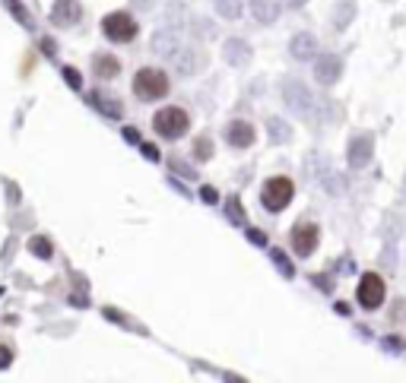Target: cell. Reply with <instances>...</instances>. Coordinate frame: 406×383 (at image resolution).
<instances>
[{
	"label": "cell",
	"mask_w": 406,
	"mask_h": 383,
	"mask_svg": "<svg viewBox=\"0 0 406 383\" xmlns=\"http://www.w3.org/2000/svg\"><path fill=\"white\" fill-rule=\"evenodd\" d=\"M289 54H292V60H315L317 57V38L311 35V32H299V35H292V41H289Z\"/></svg>",
	"instance_id": "12"
},
{
	"label": "cell",
	"mask_w": 406,
	"mask_h": 383,
	"mask_svg": "<svg viewBox=\"0 0 406 383\" xmlns=\"http://www.w3.org/2000/svg\"><path fill=\"white\" fill-rule=\"evenodd\" d=\"M89 102L98 108V111H105L108 118H121V105L114 102V98H108V95H98V92H92V95H89Z\"/></svg>",
	"instance_id": "20"
},
{
	"label": "cell",
	"mask_w": 406,
	"mask_h": 383,
	"mask_svg": "<svg viewBox=\"0 0 406 383\" xmlns=\"http://www.w3.org/2000/svg\"><path fill=\"white\" fill-rule=\"evenodd\" d=\"M10 361H13L10 348H7V346H0V368H10Z\"/></svg>",
	"instance_id": "31"
},
{
	"label": "cell",
	"mask_w": 406,
	"mask_h": 383,
	"mask_svg": "<svg viewBox=\"0 0 406 383\" xmlns=\"http://www.w3.org/2000/svg\"><path fill=\"white\" fill-rule=\"evenodd\" d=\"M343 76V57L339 54H317L315 57V80L321 86H333Z\"/></svg>",
	"instance_id": "8"
},
{
	"label": "cell",
	"mask_w": 406,
	"mask_h": 383,
	"mask_svg": "<svg viewBox=\"0 0 406 383\" xmlns=\"http://www.w3.org/2000/svg\"><path fill=\"white\" fill-rule=\"evenodd\" d=\"M283 98L295 114H311V108H315V95L301 80H286L283 83Z\"/></svg>",
	"instance_id": "5"
},
{
	"label": "cell",
	"mask_w": 406,
	"mask_h": 383,
	"mask_svg": "<svg viewBox=\"0 0 406 383\" xmlns=\"http://www.w3.org/2000/svg\"><path fill=\"white\" fill-rule=\"evenodd\" d=\"M403 184H406V178H403Z\"/></svg>",
	"instance_id": "38"
},
{
	"label": "cell",
	"mask_w": 406,
	"mask_h": 383,
	"mask_svg": "<svg viewBox=\"0 0 406 383\" xmlns=\"http://www.w3.org/2000/svg\"><path fill=\"white\" fill-rule=\"evenodd\" d=\"M273 263H276L279 270H283V276H286V279H292V276H295L292 263L286 260V254H283V250H273Z\"/></svg>",
	"instance_id": "26"
},
{
	"label": "cell",
	"mask_w": 406,
	"mask_h": 383,
	"mask_svg": "<svg viewBox=\"0 0 406 383\" xmlns=\"http://www.w3.org/2000/svg\"><path fill=\"white\" fill-rule=\"evenodd\" d=\"M194 156L203 158V162L213 156V140H210V136H200V140H197V143H194Z\"/></svg>",
	"instance_id": "24"
},
{
	"label": "cell",
	"mask_w": 406,
	"mask_h": 383,
	"mask_svg": "<svg viewBox=\"0 0 406 383\" xmlns=\"http://www.w3.org/2000/svg\"><path fill=\"white\" fill-rule=\"evenodd\" d=\"M134 95L143 98V102H152V98H166L168 95V76L162 70L143 67L134 76Z\"/></svg>",
	"instance_id": "3"
},
{
	"label": "cell",
	"mask_w": 406,
	"mask_h": 383,
	"mask_svg": "<svg viewBox=\"0 0 406 383\" xmlns=\"http://www.w3.org/2000/svg\"><path fill=\"white\" fill-rule=\"evenodd\" d=\"M83 19V7L76 0H58L51 10V23L54 26H76Z\"/></svg>",
	"instance_id": "11"
},
{
	"label": "cell",
	"mask_w": 406,
	"mask_h": 383,
	"mask_svg": "<svg viewBox=\"0 0 406 383\" xmlns=\"http://www.w3.org/2000/svg\"><path fill=\"white\" fill-rule=\"evenodd\" d=\"M152 54H159V57H175L178 54V32L175 29H159L152 32Z\"/></svg>",
	"instance_id": "13"
},
{
	"label": "cell",
	"mask_w": 406,
	"mask_h": 383,
	"mask_svg": "<svg viewBox=\"0 0 406 383\" xmlns=\"http://www.w3.org/2000/svg\"><path fill=\"white\" fill-rule=\"evenodd\" d=\"M305 3H308V0H286V7H289V10H301Z\"/></svg>",
	"instance_id": "36"
},
{
	"label": "cell",
	"mask_w": 406,
	"mask_h": 383,
	"mask_svg": "<svg viewBox=\"0 0 406 383\" xmlns=\"http://www.w3.org/2000/svg\"><path fill=\"white\" fill-rule=\"evenodd\" d=\"M140 152H143V158H150V162H159V158H162L152 143H140Z\"/></svg>",
	"instance_id": "29"
},
{
	"label": "cell",
	"mask_w": 406,
	"mask_h": 383,
	"mask_svg": "<svg viewBox=\"0 0 406 383\" xmlns=\"http://www.w3.org/2000/svg\"><path fill=\"white\" fill-rule=\"evenodd\" d=\"M3 7L10 10V13L16 16V23L19 26H26V29H32V16H29V10L19 3V0H3Z\"/></svg>",
	"instance_id": "22"
},
{
	"label": "cell",
	"mask_w": 406,
	"mask_h": 383,
	"mask_svg": "<svg viewBox=\"0 0 406 383\" xmlns=\"http://www.w3.org/2000/svg\"><path fill=\"white\" fill-rule=\"evenodd\" d=\"M267 127H270V140H273V143H289V140H292V127H289L286 120L270 118V120H267Z\"/></svg>",
	"instance_id": "19"
},
{
	"label": "cell",
	"mask_w": 406,
	"mask_h": 383,
	"mask_svg": "<svg viewBox=\"0 0 406 383\" xmlns=\"http://www.w3.org/2000/svg\"><path fill=\"white\" fill-rule=\"evenodd\" d=\"M381 301H384V279L378 272H365L359 282V304L365 310H375L381 308Z\"/></svg>",
	"instance_id": "7"
},
{
	"label": "cell",
	"mask_w": 406,
	"mask_h": 383,
	"mask_svg": "<svg viewBox=\"0 0 406 383\" xmlns=\"http://www.w3.org/2000/svg\"><path fill=\"white\" fill-rule=\"evenodd\" d=\"M203 203H216V190H213V187H203Z\"/></svg>",
	"instance_id": "34"
},
{
	"label": "cell",
	"mask_w": 406,
	"mask_h": 383,
	"mask_svg": "<svg viewBox=\"0 0 406 383\" xmlns=\"http://www.w3.org/2000/svg\"><path fill=\"white\" fill-rule=\"evenodd\" d=\"M102 32H105V38L118 41V45H127V41L136 38V23H134V16L118 10V13H108L105 19H102Z\"/></svg>",
	"instance_id": "4"
},
{
	"label": "cell",
	"mask_w": 406,
	"mask_h": 383,
	"mask_svg": "<svg viewBox=\"0 0 406 383\" xmlns=\"http://www.w3.org/2000/svg\"><path fill=\"white\" fill-rule=\"evenodd\" d=\"M29 250H32V254L38 256V260H51V254H54L51 241H48V238H42V234H38V238H32V241H29Z\"/></svg>",
	"instance_id": "23"
},
{
	"label": "cell",
	"mask_w": 406,
	"mask_h": 383,
	"mask_svg": "<svg viewBox=\"0 0 406 383\" xmlns=\"http://www.w3.org/2000/svg\"><path fill=\"white\" fill-rule=\"evenodd\" d=\"M384 348H403V339L387 336V339H384Z\"/></svg>",
	"instance_id": "35"
},
{
	"label": "cell",
	"mask_w": 406,
	"mask_h": 383,
	"mask_svg": "<svg viewBox=\"0 0 406 383\" xmlns=\"http://www.w3.org/2000/svg\"><path fill=\"white\" fill-rule=\"evenodd\" d=\"M216 3V13L222 19H238L241 16V0H213Z\"/></svg>",
	"instance_id": "21"
},
{
	"label": "cell",
	"mask_w": 406,
	"mask_h": 383,
	"mask_svg": "<svg viewBox=\"0 0 406 383\" xmlns=\"http://www.w3.org/2000/svg\"><path fill=\"white\" fill-rule=\"evenodd\" d=\"M197 35H206V38H210L213 35V23H206V19H197Z\"/></svg>",
	"instance_id": "30"
},
{
	"label": "cell",
	"mask_w": 406,
	"mask_h": 383,
	"mask_svg": "<svg viewBox=\"0 0 406 383\" xmlns=\"http://www.w3.org/2000/svg\"><path fill=\"white\" fill-rule=\"evenodd\" d=\"M42 51H45V54H51V57H54V51H58V45H54L51 38H42Z\"/></svg>",
	"instance_id": "33"
},
{
	"label": "cell",
	"mask_w": 406,
	"mask_h": 383,
	"mask_svg": "<svg viewBox=\"0 0 406 383\" xmlns=\"http://www.w3.org/2000/svg\"><path fill=\"white\" fill-rule=\"evenodd\" d=\"M251 13L261 26H273L279 19V0H251Z\"/></svg>",
	"instance_id": "16"
},
{
	"label": "cell",
	"mask_w": 406,
	"mask_h": 383,
	"mask_svg": "<svg viewBox=\"0 0 406 383\" xmlns=\"http://www.w3.org/2000/svg\"><path fill=\"white\" fill-rule=\"evenodd\" d=\"M222 54H226V60L232 67H245L251 60V45L245 38H229L226 45H222Z\"/></svg>",
	"instance_id": "15"
},
{
	"label": "cell",
	"mask_w": 406,
	"mask_h": 383,
	"mask_svg": "<svg viewBox=\"0 0 406 383\" xmlns=\"http://www.w3.org/2000/svg\"><path fill=\"white\" fill-rule=\"evenodd\" d=\"M292 196H295V184L289 178H270L267 184H263L261 190V203L267 212H283L289 203H292Z\"/></svg>",
	"instance_id": "1"
},
{
	"label": "cell",
	"mask_w": 406,
	"mask_h": 383,
	"mask_svg": "<svg viewBox=\"0 0 406 383\" xmlns=\"http://www.w3.org/2000/svg\"><path fill=\"white\" fill-rule=\"evenodd\" d=\"M200 60H203V54L197 48H184V51L175 54V67H178L181 76H194L200 70Z\"/></svg>",
	"instance_id": "17"
},
{
	"label": "cell",
	"mask_w": 406,
	"mask_h": 383,
	"mask_svg": "<svg viewBox=\"0 0 406 383\" xmlns=\"http://www.w3.org/2000/svg\"><path fill=\"white\" fill-rule=\"evenodd\" d=\"M60 73H64V83H67L70 89H80V86H83V76H80V70L76 67H64Z\"/></svg>",
	"instance_id": "25"
},
{
	"label": "cell",
	"mask_w": 406,
	"mask_h": 383,
	"mask_svg": "<svg viewBox=\"0 0 406 383\" xmlns=\"http://www.w3.org/2000/svg\"><path fill=\"white\" fill-rule=\"evenodd\" d=\"M254 124H248V120H232L226 127V143L235 146V149H248V146H254Z\"/></svg>",
	"instance_id": "10"
},
{
	"label": "cell",
	"mask_w": 406,
	"mask_h": 383,
	"mask_svg": "<svg viewBox=\"0 0 406 383\" xmlns=\"http://www.w3.org/2000/svg\"><path fill=\"white\" fill-rule=\"evenodd\" d=\"M375 156V136L371 133H359L349 140V149H346V162L349 168H365Z\"/></svg>",
	"instance_id": "9"
},
{
	"label": "cell",
	"mask_w": 406,
	"mask_h": 383,
	"mask_svg": "<svg viewBox=\"0 0 406 383\" xmlns=\"http://www.w3.org/2000/svg\"><path fill=\"white\" fill-rule=\"evenodd\" d=\"M124 140H127V143H140V133H136L134 127H124Z\"/></svg>",
	"instance_id": "32"
},
{
	"label": "cell",
	"mask_w": 406,
	"mask_h": 383,
	"mask_svg": "<svg viewBox=\"0 0 406 383\" xmlns=\"http://www.w3.org/2000/svg\"><path fill=\"white\" fill-rule=\"evenodd\" d=\"M355 13H359V3H355V0H337V7H333V13H330L333 29L337 32L349 29L353 19H355Z\"/></svg>",
	"instance_id": "14"
},
{
	"label": "cell",
	"mask_w": 406,
	"mask_h": 383,
	"mask_svg": "<svg viewBox=\"0 0 406 383\" xmlns=\"http://www.w3.org/2000/svg\"><path fill=\"white\" fill-rule=\"evenodd\" d=\"M229 216L235 218V222H238V225H245V212H241V203H238V196H232V200H229Z\"/></svg>",
	"instance_id": "27"
},
{
	"label": "cell",
	"mask_w": 406,
	"mask_h": 383,
	"mask_svg": "<svg viewBox=\"0 0 406 383\" xmlns=\"http://www.w3.org/2000/svg\"><path fill=\"white\" fill-rule=\"evenodd\" d=\"M152 130H156L162 140H181V136L191 130V118H188V111H181V108H162V111L152 118Z\"/></svg>",
	"instance_id": "2"
},
{
	"label": "cell",
	"mask_w": 406,
	"mask_h": 383,
	"mask_svg": "<svg viewBox=\"0 0 406 383\" xmlns=\"http://www.w3.org/2000/svg\"><path fill=\"white\" fill-rule=\"evenodd\" d=\"M172 171H175V174H181V178H188V180H194V178H197L194 168L184 165V162H178V158H172Z\"/></svg>",
	"instance_id": "28"
},
{
	"label": "cell",
	"mask_w": 406,
	"mask_h": 383,
	"mask_svg": "<svg viewBox=\"0 0 406 383\" xmlns=\"http://www.w3.org/2000/svg\"><path fill=\"white\" fill-rule=\"evenodd\" d=\"M317 238H321V228L315 225V222H299V225L292 228V234H289V241H292V250L299 256H311L317 250Z\"/></svg>",
	"instance_id": "6"
},
{
	"label": "cell",
	"mask_w": 406,
	"mask_h": 383,
	"mask_svg": "<svg viewBox=\"0 0 406 383\" xmlns=\"http://www.w3.org/2000/svg\"><path fill=\"white\" fill-rule=\"evenodd\" d=\"M92 70H96L98 80H114V76L121 73V64L112 54H96V57H92Z\"/></svg>",
	"instance_id": "18"
},
{
	"label": "cell",
	"mask_w": 406,
	"mask_h": 383,
	"mask_svg": "<svg viewBox=\"0 0 406 383\" xmlns=\"http://www.w3.org/2000/svg\"><path fill=\"white\" fill-rule=\"evenodd\" d=\"M248 238H251V241H254V244H263V241H267V238H263V234H261V232H248Z\"/></svg>",
	"instance_id": "37"
}]
</instances>
